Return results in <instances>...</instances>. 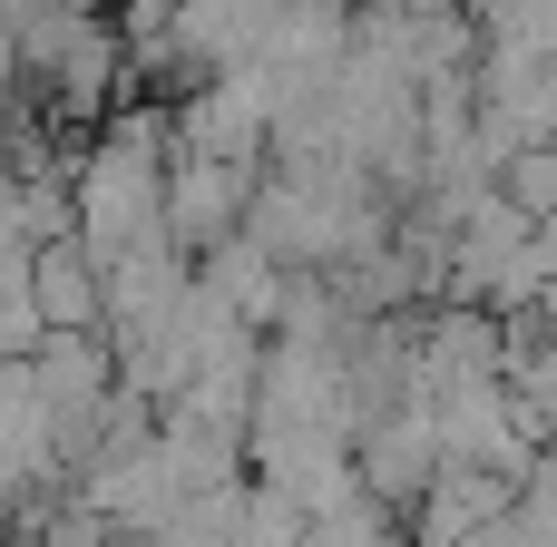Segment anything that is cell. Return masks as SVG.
<instances>
[{
  "instance_id": "6",
  "label": "cell",
  "mask_w": 557,
  "mask_h": 547,
  "mask_svg": "<svg viewBox=\"0 0 557 547\" xmlns=\"http://www.w3.org/2000/svg\"><path fill=\"white\" fill-rule=\"evenodd\" d=\"M499 196L519 215H557V147H509L499 157Z\"/></svg>"
},
{
  "instance_id": "1",
  "label": "cell",
  "mask_w": 557,
  "mask_h": 547,
  "mask_svg": "<svg viewBox=\"0 0 557 547\" xmlns=\"http://www.w3.org/2000/svg\"><path fill=\"white\" fill-rule=\"evenodd\" d=\"M157 206H166V108H117V127H108V137L78 157V176H69V235H78L98 264H117L127 245L166 235Z\"/></svg>"
},
{
  "instance_id": "5",
  "label": "cell",
  "mask_w": 557,
  "mask_h": 547,
  "mask_svg": "<svg viewBox=\"0 0 557 547\" xmlns=\"http://www.w3.org/2000/svg\"><path fill=\"white\" fill-rule=\"evenodd\" d=\"M401 509H382L372 489H343L333 509H304V547H401Z\"/></svg>"
},
{
  "instance_id": "7",
  "label": "cell",
  "mask_w": 557,
  "mask_h": 547,
  "mask_svg": "<svg viewBox=\"0 0 557 547\" xmlns=\"http://www.w3.org/2000/svg\"><path fill=\"white\" fill-rule=\"evenodd\" d=\"M284 10H313V20H352L362 0H284Z\"/></svg>"
},
{
  "instance_id": "4",
  "label": "cell",
  "mask_w": 557,
  "mask_h": 547,
  "mask_svg": "<svg viewBox=\"0 0 557 547\" xmlns=\"http://www.w3.org/2000/svg\"><path fill=\"white\" fill-rule=\"evenodd\" d=\"M29 303H39V323H49V333H98V323H108L98 254H88L78 235H49V245L29 254Z\"/></svg>"
},
{
  "instance_id": "2",
  "label": "cell",
  "mask_w": 557,
  "mask_h": 547,
  "mask_svg": "<svg viewBox=\"0 0 557 547\" xmlns=\"http://www.w3.org/2000/svg\"><path fill=\"white\" fill-rule=\"evenodd\" d=\"M255 176H264V166H225V157H186V147H166V206H157L166 245L196 264V254H215L225 235H245V196H255Z\"/></svg>"
},
{
  "instance_id": "3",
  "label": "cell",
  "mask_w": 557,
  "mask_h": 547,
  "mask_svg": "<svg viewBox=\"0 0 557 547\" xmlns=\"http://www.w3.org/2000/svg\"><path fill=\"white\" fill-rule=\"evenodd\" d=\"M499 382H509V401H519V421H529V440L557 450V313H499Z\"/></svg>"
}]
</instances>
